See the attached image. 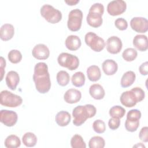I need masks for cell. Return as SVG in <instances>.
Segmentation results:
<instances>
[{
	"label": "cell",
	"instance_id": "cell-34",
	"mask_svg": "<svg viewBox=\"0 0 148 148\" xmlns=\"http://www.w3.org/2000/svg\"><path fill=\"white\" fill-rule=\"evenodd\" d=\"M92 128L95 132L98 134H102L106 130L105 123L101 120H96L92 124Z\"/></svg>",
	"mask_w": 148,
	"mask_h": 148
},
{
	"label": "cell",
	"instance_id": "cell-20",
	"mask_svg": "<svg viewBox=\"0 0 148 148\" xmlns=\"http://www.w3.org/2000/svg\"><path fill=\"white\" fill-rule=\"evenodd\" d=\"M65 45L68 50L71 51H75L80 47L82 42L79 36L71 35L66 38Z\"/></svg>",
	"mask_w": 148,
	"mask_h": 148
},
{
	"label": "cell",
	"instance_id": "cell-26",
	"mask_svg": "<svg viewBox=\"0 0 148 148\" xmlns=\"http://www.w3.org/2000/svg\"><path fill=\"white\" fill-rule=\"evenodd\" d=\"M4 145L7 148H16L20 146L21 141L17 136L10 135L5 139Z\"/></svg>",
	"mask_w": 148,
	"mask_h": 148
},
{
	"label": "cell",
	"instance_id": "cell-15",
	"mask_svg": "<svg viewBox=\"0 0 148 148\" xmlns=\"http://www.w3.org/2000/svg\"><path fill=\"white\" fill-rule=\"evenodd\" d=\"M82 98L81 92L75 88H69L64 94V99L68 103H75L78 102Z\"/></svg>",
	"mask_w": 148,
	"mask_h": 148
},
{
	"label": "cell",
	"instance_id": "cell-37",
	"mask_svg": "<svg viewBox=\"0 0 148 148\" xmlns=\"http://www.w3.org/2000/svg\"><path fill=\"white\" fill-rule=\"evenodd\" d=\"M114 25L120 31L125 30L128 27V23L127 20L122 17L117 18L114 21Z\"/></svg>",
	"mask_w": 148,
	"mask_h": 148
},
{
	"label": "cell",
	"instance_id": "cell-30",
	"mask_svg": "<svg viewBox=\"0 0 148 148\" xmlns=\"http://www.w3.org/2000/svg\"><path fill=\"white\" fill-rule=\"evenodd\" d=\"M71 145L72 148H86V145L82 136L79 134L74 135L71 139Z\"/></svg>",
	"mask_w": 148,
	"mask_h": 148
},
{
	"label": "cell",
	"instance_id": "cell-12",
	"mask_svg": "<svg viewBox=\"0 0 148 148\" xmlns=\"http://www.w3.org/2000/svg\"><path fill=\"white\" fill-rule=\"evenodd\" d=\"M106 50L112 54H118L122 49L121 40L116 36L109 37L106 41Z\"/></svg>",
	"mask_w": 148,
	"mask_h": 148
},
{
	"label": "cell",
	"instance_id": "cell-43",
	"mask_svg": "<svg viewBox=\"0 0 148 148\" xmlns=\"http://www.w3.org/2000/svg\"><path fill=\"white\" fill-rule=\"evenodd\" d=\"M65 2L69 6H73L79 2V0H72V1H65Z\"/></svg>",
	"mask_w": 148,
	"mask_h": 148
},
{
	"label": "cell",
	"instance_id": "cell-19",
	"mask_svg": "<svg viewBox=\"0 0 148 148\" xmlns=\"http://www.w3.org/2000/svg\"><path fill=\"white\" fill-rule=\"evenodd\" d=\"M102 67L105 74L108 76L115 74L118 69L117 62L112 59L105 60L102 64Z\"/></svg>",
	"mask_w": 148,
	"mask_h": 148
},
{
	"label": "cell",
	"instance_id": "cell-38",
	"mask_svg": "<svg viewBox=\"0 0 148 148\" xmlns=\"http://www.w3.org/2000/svg\"><path fill=\"white\" fill-rule=\"evenodd\" d=\"M131 90L135 94L138 102H139L142 100H143L145 97V91L141 88L139 87H136L132 88Z\"/></svg>",
	"mask_w": 148,
	"mask_h": 148
},
{
	"label": "cell",
	"instance_id": "cell-8",
	"mask_svg": "<svg viewBox=\"0 0 148 148\" xmlns=\"http://www.w3.org/2000/svg\"><path fill=\"white\" fill-rule=\"evenodd\" d=\"M83 12L79 9L72 10L68 14L67 27L71 31H79L82 26Z\"/></svg>",
	"mask_w": 148,
	"mask_h": 148
},
{
	"label": "cell",
	"instance_id": "cell-2",
	"mask_svg": "<svg viewBox=\"0 0 148 148\" xmlns=\"http://www.w3.org/2000/svg\"><path fill=\"white\" fill-rule=\"evenodd\" d=\"M96 112V108L91 104H86L84 106L79 105L75 107L72 111L73 124L75 126H80L85 123L87 119L94 117Z\"/></svg>",
	"mask_w": 148,
	"mask_h": 148
},
{
	"label": "cell",
	"instance_id": "cell-16",
	"mask_svg": "<svg viewBox=\"0 0 148 148\" xmlns=\"http://www.w3.org/2000/svg\"><path fill=\"white\" fill-rule=\"evenodd\" d=\"M7 86L12 90H15L20 82V76L18 73L14 71H9L5 78Z\"/></svg>",
	"mask_w": 148,
	"mask_h": 148
},
{
	"label": "cell",
	"instance_id": "cell-25",
	"mask_svg": "<svg viewBox=\"0 0 148 148\" xmlns=\"http://www.w3.org/2000/svg\"><path fill=\"white\" fill-rule=\"evenodd\" d=\"M23 144L27 147H34L37 143V137L32 132H28L24 134L22 137Z\"/></svg>",
	"mask_w": 148,
	"mask_h": 148
},
{
	"label": "cell",
	"instance_id": "cell-31",
	"mask_svg": "<svg viewBox=\"0 0 148 148\" xmlns=\"http://www.w3.org/2000/svg\"><path fill=\"white\" fill-rule=\"evenodd\" d=\"M137 51L134 48H127L125 49L122 53L123 59L127 62L134 61L137 57Z\"/></svg>",
	"mask_w": 148,
	"mask_h": 148
},
{
	"label": "cell",
	"instance_id": "cell-3",
	"mask_svg": "<svg viewBox=\"0 0 148 148\" xmlns=\"http://www.w3.org/2000/svg\"><path fill=\"white\" fill-rule=\"evenodd\" d=\"M104 12V6L101 3H95L90 8L86 17L88 24L93 28L99 27L103 22L102 15Z\"/></svg>",
	"mask_w": 148,
	"mask_h": 148
},
{
	"label": "cell",
	"instance_id": "cell-36",
	"mask_svg": "<svg viewBox=\"0 0 148 148\" xmlns=\"http://www.w3.org/2000/svg\"><path fill=\"white\" fill-rule=\"evenodd\" d=\"M141 117V112L138 109L130 110L127 114V119L130 120H139Z\"/></svg>",
	"mask_w": 148,
	"mask_h": 148
},
{
	"label": "cell",
	"instance_id": "cell-28",
	"mask_svg": "<svg viewBox=\"0 0 148 148\" xmlns=\"http://www.w3.org/2000/svg\"><path fill=\"white\" fill-rule=\"evenodd\" d=\"M105 145L104 139L99 136H94L92 137L88 142V147L90 148H103Z\"/></svg>",
	"mask_w": 148,
	"mask_h": 148
},
{
	"label": "cell",
	"instance_id": "cell-11",
	"mask_svg": "<svg viewBox=\"0 0 148 148\" xmlns=\"http://www.w3.org/2000/svg\"><path fill=\"white\" fill-rule=\"evenodd\" d=\"M131 28L136 32L145 33L148 30V21L145 17H135L130 21Z\"/></svg>",
	"mask_w": 148,
	"mask_h": 148
},
{
	"label": "cell",
	"instance_id": "cell-42",
	"mask_svg": "<svg viewBox=\"0 0 148 148\" xmlns=\"http://www.w3.org/2000/svg\"><path fill=\"white\" fill-rule=\"evenodd\" d=\"M0 60H1V67H0V69H1V81L3 79V75L5 72L4 69L6 66V61L3 58V57H1L0 58Z\"/></svg>",
	"mask_w": 148,
	"mask_h": 148
},
{
	"label": "cell",
	"instance_id": "cell-9",
	"mask_svg": "<svg viewBox=\"0 0 148 148\" xmlns=\"http://www.w3.org/2000/svg\"><path fill=\"white\" fill-rule=\"evenodd\" d=\"M127 9L126 2L123 0H114L110 1L107 6L108 13L113 16L123 13Z\"/></svg>",
	"mask_w": 148,
	"mask_h": 148
},
{
	"label": "cell",
	"instance_id": "cell-18",
	"mask_svg": "<svg viewBox=\"0 0 148 148\" xmlns=\"http://www.w3.org/2000/svg\"><path fill=\"white\" fill-rule=\"evenodd\" d=\"M14 28L10 24H5L2 25L0 29V38L3 41L10 40L14 36Z\"/></svg>",
	"mask_w": 148,
	"mask_h": 148
},
{
	"label": "cell",
	"instance_id": "cell-44",
	"mask_svg": "<svg viewBox=\"0 0 148 148\" xmlns=\"http://www.w3.org/2000/svg\"><path fill=\"white\" fill-rule=\"evenodd\" d=\"M133 147H143L145 148V146L144 145H143L142 143H138L136 145H134Z\"/></svg>",
	"mask_w": 148,
	"mask_h": 148
},
{
	"label": "cell",
	"instance_id": "cell-1",
	"mask_svg": "<svg viewBox=\"0 0 148 148\" xmlns=\"http://www.w3.org/2000/svg\"><path fill=\"white\" fill-rule=\"evenodd\" d=\"M33 80L36 90L41 94L47 92L51 88L50 74L47 65L45 62H38L34 67Z\"/></svg>",
	"mask_w": 148,
	"mask_h": 148
},
{
	"label": "cell",
	"instance_id": "cell-33",
	"mask_svg": "<svg viewBox=\"0 0 148 148\" xmlns=\"http://www.w3.org/2000/svg\"><path fill=\"white\" fill-rule=\"evenodd\" d=\"M8 58L10 62L13 64H17L21 61L22 59V54L19 50L13 49L9 52Z\"/></svg>",
	"mask_w": 148,
	"mask_h": 148
},
{
	"label": "cell",
	"instance_id": "cell-17",
	"mask_svg": "<svg viewBox=\"0 0 148 148\" xmlns=\"http://www.w3.org/2000/svg\"><path fill=\"white\" fill-rule=\"evenodd\" d=\"M133 45L138 50L145 51L148 49L147 37L145 35H136L133 39Z\"/></svg>",
	"mask_w": 148,
	"mask_h": 148
},
{
	"label": "cell",
	"instance_id": "cell-41",
	"mask_svg": "<svg viewBox=\"0 0 148 148\" xmlns=\"http://www.w3.org/2000/svg\"><path fill=\"white\" fill-rule=\"evenodd\" d=\"M139 72L142 75L146 76L147 75L148 73V62L147 61H146L143 63H142L139 68Z\"/></svg>",
	"mask_w": 148,
	"mask_h": 148
},
{
	"label": "cell",
	"instance_id": "cell-23",
	"mask_svg": "<svg viewBox=\"0 0 148 148\" xmlns=\"http://www.w3.org/2000/svg\"><path fill=\"white\" fill-rule=\"evenodd\" d=\"M136 79L135 73L132 71H129L123 74L121 79V86L123 88H127L131 86Z\"/></svg>",
	"mask_w": 148,
	"mask_h": 148
},
{
	"label": "cell",
	"instance_id": "cell-40",
	"mask_svg": "<svg viewBox=\"0 0 148 148\" xmlns=\"http://www.w3.org/2000/svg\"><path fill=\"white\" fill-rule=\"evenodd\" d=\"M139 139L143 142H148V127H144L141 128L139 134Z\"/></svg>",
	"mask_w": 148,
	"mask_h": 148
},
{
	"label": "cell",
	"instance_id": "cell-14",
	"mask_svg": "<svg viewBox=\"0 0 148 148\" xmlns=\"http://www.w3.org/2000/svg\"><path fill=\"white\" fill-rule=\"evenodd\" d=\"M120 100L121 104L127 108L133 107L138 102L135 94L131 90L123 92L120 96Z\"/></svg>",
	"mask_w": 148,
	"mask_h": 148
},
{
	"label": "cell",
	"instance_id": "cell-7",
	"mask_svg": "<svg viewBox=\"0 0 148 148\" xmlns=\"http://www.w3.org/2000/svg\"><path fill=\"white\" fill-rule=\"evenodd\" d=\"M84 40L86 44L96 52L101 51L105 47L103 39L92 32H89L85 35Z\"/></svg>",
	"mask_w": 148,
	"mask_h": 148
},
{
	"label": "cell",
	"instance_id": "cell-21",
	"mask_svg": "<svg viewBox=\"0 0 148 148\" xmlns=\"http://www.w3.org/2000/svg\"><path fill=\"white\" fill-rule=\"evenodd\" d=\"M89 93L94 99L97 100L103 99L105 95V92L103 87L99 84H92L90 87Z\"/></svg>",
	"mask_w": 148,
	"mask_h": 148
},
{
	"label": "cell",
	"instance_id": "cell-24",
	"mask_svg": "<svg viewBox=\"0 0 148 148\" xmlns=\"http://www.w3.org/2000/svg\"><path fill=\"white\" fill-rule=\"evenodd\" d=\"M87 75L90 81L97 82L101 77V70L97 65H91L87 69Z\"/></svg>",
	"mask_w": 148,
	"mask_h": 148
},
{
	"label": "cell",
	"instance_id": "cell-29",
	"mask_svg": "<svg viewBox=\"0 0 148 148\" xmlns=\"http://www.w3.org/2000/svg\"><path fill=\"white\" fill-rule=\"evenodd\" d=\"M57 82L61 86H66L69 82L70 76L69 73L65 71H59L56 76Z\"/></svg>",
	"mask_w": 148,
	"mask_h": 148
},
{
	"label": "cell",
	"instance_id": "cell-5",
	"mask_svg": "<svg viewBox=\"0 0 148 148\" xmlns=\"http://www.w3.org/2000/svg\"><path fill=\"white\" fill-rule=\"evenodd\" d=\"M23 102L22 98L11 92L8 90H3L0 94V103L1 105L10 107L16 108Z\"/></svg>",
	"mask_w": 148,
	"mask_h": 148
},
{
	"label": "cell",
	"instance_id": "cell-35",
	"mask_svg": "<svg viewBox=\"0 0 148 148\" xmlns=\"http://www.w3.org/2000/svg\"><path fill=\"white\" fill-rule=\"evenodd\" d=\"M139 126V120L134 121L126 119L125 122V128L127 131L133 132L137 130Z\"/></svg>",
	"mask_w": 148,
	"mask_h": 148
},
{
	"label": "cell",
	"instance_id": "cell-10",
	"mask_svg": "<svg viewBox=\"0 0 148 148\" xmlns=\"http://www.w3.org/2000/svg\"><path fill=\"white\" fill-rule=\"evenodd\" d=\"M17 119V114L14 111L2 109L0 112V121L7 127L14 126Z\"/></svg>",
	"mask_w": 148,
	"mask_h": 148
},
{
	"label": "cell",
	"instance_id": "cell-13",
	"mask_svg": "<svg viewBox=\"0 0 148 148\" xmlns=\"http://www.w3.org/2000/svg\"><path fill=\"white\" fill-rule=\"evenodd\" d=\"M32 54L37 60H46L49 57L50 50L46 45L40 43L34 46Z\"/></svg>",
	"mask_w": 148,
	"mask_h": 148
},
{
	"label": "cell",
	"instance_id": "cell-32",
	"mask_svg": "<svg viewBox=\"0 0 148 148\" xmlns=\"http://www.w3.org/2000/svg\"><path fill=\"white\" fill-rule=\"evenodd\" d=\"M109 113L112 117H117L120 119L124 117L125 113V110L122 106L116 105L110 109Z\"/></svg>",
	"mask_w": 148,
	"mask_h": 148
},
{
	"label": "cell",
	"instance_id": "cell-39",
	"mask_svg": "<svg viewBox=\"0 0 148 148\" xmlns=\"http://www.w3.org/2000/svg\"><path fill=\"white\" fill-rule=\"evenodd\" d=\"M120 125V120L117 117H112L109 120L108 125L110 130H117Z\"/></svg>",
	"mask_w": 148,
	"mask_h": 148
},
{
	"label": "cell",
	"instance_id": "cell-27",
	"mask_svg": "<svg viewBox=\"0 0 148 148\" xmlns=\"http://www.w3.org/2000/svg\"><path fill=\"white\" fill-rule=\"evenodd\" d=\"M86 77L82 72L79 71L75 73L71 78L72 84L76 87H82L85 83Z\"/></svg>",
	"mask_w": 148,
	"mask_h": 148
},
{
	"label": "cell",
	"instance_id": "cell-4",
	"mask_svg": "<svg viewBox=\"0 0 148 148\" xmlns=\"http://www.w3.org/2000/svg\"><path fill=\"white\" fill-rule=\"evenodd\" d=\"M40 12L41 16L51 24L58 23L62 19L61 12L49 4L43 5L40 8Z\"/></svg>",
	"mask_w": 148,
	"mask_h": 148
},
{
	"label": "cell",
	"instance_id": "cell-22",
	"mask_svg": "<svg viewBox=\"0 0 148 148\" xmlns=\"http://www.w3.org/2000/svg\"><path fill=\"white\" fill-rule=\"evenodd\" d=\"M57 124L60 127H65L69 124L71 120V116L69 112L64 110L58 112L55 117Z\"/></svg>",
	"mask_w": 148,
	"mask_h": 148
},
{
	"label": "cell",
	"instance_id": "cell-6",
	"mask_svg": "<svg viewBox=\"0 0 148 148\" xmlns=\"http://www.w3.org/2000/svg\"><path fill=\"white\" fill-rule=\"evenodd\" d=\"M57 61L60 66L66 68L70 71L76 69L79 65L78 57L68 53H61L57 58Z\"/></svg>",
	"mask_w": 148,
	"mask_h": 148
}]
</instances>
